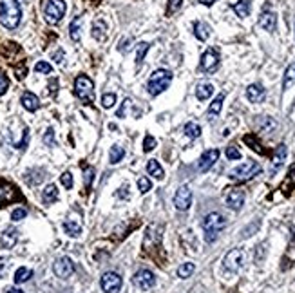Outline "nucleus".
<instances>
[{"label":"nucleus","mask_w":295,"mask_h":293,"mask_svg":"<svg viewBox=\"0 0 295 293\" xmlns=\"http://www.w3.org/2000/svg\"><path fill=\"white\" fill-rule=\"evenodd\" d=\"M22 20V7L18 0H0V22L6 29H17Z\"/></svg>","instance_id":"obj_1"},{"label":"nucleus","mask_w":295,"mask_h":293,"mask_svg":"<svg viewBox=\"0 0 295 293\" xmlns=\"http://www.w3.org/2000/svg\"><path fill=\"white\" fill-rule=\"evenodd\" d=\"M227 227V219H225L219 212H212L203 219V232H205V241L206 243H214L219 235L221 230Z\"/></svg>","instance_id":"obj_2"},{"label":"nucleus","mask_w":295,"mask_h":293,"mask_svg":"<svg viewBox=\"0 0 295 293\" xmlns=\"http://www.w3.org/2000/svg\"><path fill=\"white\" fill-rule=\"evenodd\" d=\"M170 82H172V72L168 69H156L151 74L149 82H147V91H149L151 96H158L163 91H167Z\"/></svg>","instance_id":"obj_3"},{"label":"nucleus","mask_w":295,"mask_h":293,"mask_svg":"<svg viewBox=\"0 0 295 293\" xmlns=\"http://www.w3.org/2000/svg\"><path fill=\"white\" fill-rule=\"evenodd\" d=\"M74 94L84 101L85 105H91L95 101V83L87 74H80L74 80Z\"/></svg>","instance_id":"obj_4"},{"label":"nucleus","mask_w":295,"mask_h":293,"mask_svg":"<svg viewBox=\"0 0 295 293\" xmlns=\"http://www.w3.org/2000/svg\"><path fill=\"white\" fill-rule=\"evenodd\" d=\"M42 9H44L45 22L51 24V26H55V24H58L62 18H64L67 6L64 0H44Z\"/></svg>","instance_id":"obj_5"},{"label":"nucleus","mask_w":295,"mask_h":293,"mask_svg":"<svg viewBox=\"0 0 295 293\" xmlns=\"http://www.w3.org/2000/svg\"><path fill=\"white\" fill-rule=\"evenodd\" d=\"M261 165L257 161H246V163H241L239 166H235L234 170L230 172V177L235 179V181H248L252 177H256L257 174H261Z\"/></svg>","instance_id":"obj_6"},{"label":"nucleus","mask_w":295,"mask_h":293,"mask_svg":"<svg viewBox=\"0 0 295 293\" xmlns=\"http://www.w3.org/2000/svg\"><path fill=\"white\" fill-rule=\"evenodd\" d=\"M243 264H245V252L241 248L230 250L229 254L225 255L223 266H225V270L230 271V273H237V271L243 268Z\"/></svg>","instance_id":"obj_7"},{"label":"nucleus","mask_w":295,"mask_h":293,"mask_svg":"<svg viewBox=\"0 0 295 293\" xmlns=\"http://www.w3.org/2000/svg\"><path fill=\"white\" fill-rule=\"evenodd\" d=\"M132 282H134V286L139 288L141 292H149V290H152V288L156 286V277H154V273H152L151 270L141 268V270H138L134 273Z\"/></svg>","instance_id":"obj_8"},{"label":"nucleus","mask_w":295,"mask_h":293,"mask_svg":"<svg viewBox=\"0 0 295 293\" xmlns=\"http://www.w3.org/2000/svg\"><path fill=\"white\" fill-rule=\"evenodd\" d=\"M217 67H219V51L210 47V49H206L201 56V62H199V69L206 74H212L214 71H217Z\"/></svg>","instance_id":"obj_9"},{"label":"nucleus","mask_w":295,"mask_h":293,"mask_svg":"<svg viewBox=\"0 0 295 293\" xmlns=\"http://www.w3.org/2000/svg\"><path fill=\"white\" fill-rule=\"evenodd\" d=\"M100 284L105 293H118L122 290V277L118 275L116 271H107L101 275Z\"/></svg>","instance_id":"obj_10"},{"label":"nucleus","mask_w":295,"mask_h":293,"mask_svg":"<svg viewBox=\"0 0 295 293\" xmlns=\"http://www.w3.org/2000/svg\"><path fill=\"white\" fill-rule=\"evenodd\" d=\"M190 205H192V190H190V187L183 185V187L178 188V192L174 195V206H176L179 212H185V210H189Z\"/></svg>","instance_id":"obj_11"},{"label":"nucleus","mask_w":295,"mask_h":293,"mask_svg":"<svg viewBox=\"0 0 295 293\" xmlns=\"http://www.w3.org/2000/svg\"><path fill=\"white\" fill-rule=\"evenodd\" d=\"M53 271H55V275L60 277V279H69V277L74 273V262H72L69 257H60V259L55 260Z\"/></svg>","instance_id":"obj_12"},{"label":"nucleus","mask_w":295,"mask_h":293,"mask_svg":"<svg viewBox=\"0 0 295 293\" xmlns=\"http://www.w3.org/2000/svg\"><path fill=\"white\" fill-rule=\"evenodd\" d=\"M245 205V192L241 188H230L227 194V206L230 210H241Z\"/></svg>","instance_id":"obj_13"},{"label":"nucleus","mask_w":295,"mask_h":293,"mask_svg":"<svg viewBox=\"0 0 295 293\" xmlns=\"http://www.w3.org/2000/svg\"><path fill=\"white\" fill-rule=\"evenodd\" d=\"M219 160V150L217 149H210L206 150V152H203V156L199 158V163H197V168H199L201 172H206L210 170L212 166L216 165V161Z\"/></svg>","instance_id":"obj_14"},{"label":"nucleus","mask_w":295,"mask_h":293,"mask_svg":"<svg viewBox=\"0 0 295 293\" xmlns=\"http://www.w3.org/2000/svg\"><path fill=\"white\" fill-rule=\"evenodd\" d=\"M246 98H248L252 103H261V101H264V98H266V89L262 87L261 83H252V85H248V89H246Z\"/></svg>","instance_id":"obj_15"},{"label":"nucleus","mask_w":295,"mask_h":293,"mask_svg":"<svg viewBox=\"0 0 295 293\" xmlns=\"http://www.w3.org/2000/svg\"><path fill=\"white\" fill-rule=\"evenodd\" d=\"M259 26H261L264 31H268V33H273L275 28H277V15L272 11H264L261 17H259Z\"/></svg>","instance_id":"obj_16"},{"label":"nucleus","mask_w":295,"mask_h":293,"mask_svg":"<svg viewBox=\"0 0 295 293\" xmlns=\"http://www.w3.org/2000/svg\"><path fill=\"white\" fill-rule=\"evenodd\" d=\"M20 103H22L24 109H26V111H29V112L38 111V107H40L38 96H36V94H33V93H24L22 98H20Z\"/></svg>","instance_id":"obj_17"},{"label":"nucleus","mask_w":295,"mask_h":293,"mask_svg":"<svg viewBox=\"0 0 295 293\" xmlns=\"http://www.w3.org/2000/svg\"><path fill=\"white\" fill-rule=\"evenodd\" d=\"M286 154H288V149H286V145L281 143L275 149V154H273V161H272V174H275V172L283 166L284 160H286Z\"/></svg>","instance_id":"obj_18"},{"label":"nucleus","mask_w":295,"mask_h":293,"mask_svg":"<svg viewBox=\"0 0 295 293\" xmlns=\"http://www.w3.org/2000/svg\"><path fill=\"white\" fill-rule=\"evenodd\" d=\"M18 241V232L15 228H7L6 232L0 235V246L4 248H13Z\"/></svg>","instance_id":"obj_19"},{"label":"nucleus","mask_w":295,"mask_h":293,"mask_svg":"<svg viewBox=\"0 0 295 293\" xmlns=\"http://www.w3.org/2000/svg\"><path fill=\"white\" fill-rule=\"evenodd\" d=\"M64 232L69 235V237H80L82 233V223L78 219H67L64 221Z\"/></svg>","instance_id":"obj_20"},{"label":"nucleus","mask_w":295,"mask_h":293,"mask_svg":"<svg viewBox=\"0 0 295 293\" xmlns=\"http://www.w3.org/2000/svg\"><path fill=\"white\" fill-rule=\"evenodd\" d=\"M194 34L196 38L201 40V42H206L208 36H210V26L205 22H196L194 24Z\"/></svg>","instance_id":"obj_21"},{"label":"nucleus","mask_w":295,"mask_h":293,"mask_svg":"<svg viewBox=\"0 0 295 293\" xmlns=\"http://www.w3.org/2000/svg\"><path fill=\"white\" fill-rule=\"evenodd\" d=\"M82 24H84L82 17H76L71 22V26H69V36H71L72 42H78L82 38Z\"/></svg>","instance_id":"obj_22"},{"label":"nucleus","mask_w":295,"mask_h":293,"mask_svg":"<svg viewBox=\"0 0 295 293\" xmlns=\"http://www.w3.org/2000/svg\"><path fill=\"white\" fill-rule=\"evenodd\" d=\"M147 172H149V176L156 177L158 181H162L163 177H165V172H163L162 165H160L156 160H149V161H147Z\"/></svg>","instance_id":"obj_23"},{"label":"nucleus","mask_w":295,"mask_h":293,"mask_svg":"<svg viewBox=\"0 0 295 293\" xmlns=\"http://www.w3.org/2000/svg\"><path fill=\"white\" fill-rule=\"evenodd\" d=\"M232 9L235 11V15L239 18H246L248 15H250V0H239V2H235L234 6H232Z\"/></svg>","instance_id":"obj_24"},{"label":"nucleus","mask_w":295,"mask_h":293,"mask_svg":"<svg viewBox=\"0 0 295 293\" xmlns=\"http://www.w3.org/2000/svg\"><path fill=\"white\" fill-rule=\"evenodd\" d=\"M56 199H58V188H56V185H47L44 188V192H42V201H44L45 205H51Z\"/></svg>","instance_id":"obj_25"},{"label":"nucleus","mask_w":295,"mask_h":293,"mask_svg":"<svg viewBox=\"0 0 295 293\" xmlns=\"http://www.w3.org/2000/svg\"><path fill=\"white\" fill-rule=\"evenodd\" d=\"M214 93V85L212 83H199L197 87H196V96H197V100H208Z\"/></svg>","instance_id":"obj_26"},{"label":"nucleus","mask_w":295,"mask_h":293,"mask_svg":"<svg viewBox=\"0 0 295 293\" xmlns=\"http://www.w3.org/2000/svg\"><path fill=\"white\" fill-rule=\"evenodd\" d=\"M93 36H95L98 42H103L107 38V26L103 20H96L93 24Z\"/></svg>","instance_id":"obj_27"},{"label":"nucleus","mask_w":295,"mask_h":293,"mask_svg":"<svg viewBox=\"0 0 295 293\" xmlns=\"http://www.w3.org/2000/svg\"><path fill=\"white\" fill-rule=\"evenodd\" d=\"M125 158V149L120 147V145H112L111 152H109V160H111V165H118L120 161Z\"/></svg>","instance_id":"obj_28"},{"label":"nucleus","mask_w":295,"mask_h":293,"mask_svg":"<svg viewBox=\"0 0 295 293\" xmlns=\"http://www.w3.org/2000/svg\"><path fill=\"white\" fill-rule=\"evenodd\" d=\"M31 277H33V270H31V268H18V270L15 271V282H17V284L28 282Z\"/></svg>","instance_id":"obj_29"},{"label":"nucleus","mask_w":295,"mask_h":293,"mask_svg":"<svg viewBox=\"0 0 295 293\" xmlns=\"http://www.w3.org/2000/svg\"><path fill=\"white\" fill-rule=\"evenodd\" d=\"M223 101H225V94H219L216 100L210 103V107H208V114L210 116H217L221 112V109H223Z\"/></svg>","instance_id":"obj_30"},{"label":"nucleus","mask_w":295,"mask_h":293,"mask_svg":"<svg viewBox=\"0 0 295 293\" xmlns=\"http://www.w3.org/2000/svg\"><path fill=\"white\" fill-rule=\"evenodd\" d=\"M196 271V264L194 262H183V264L178 268V277L179 279H189L192 273Z\"/></svg>","instance_id":"obj_31"},{"label":"nucleus","mask_w":295,"mask_h":293,"mask_svg":"<svg viewBox=\"0 0 295 293\" xmlns=\"http://www.w3.org/2000/svg\"><path fill=\"white\" fill-rule=\"evenodd\" d=\"M294 82H295V64H292V65L286 69V72H284V80H283V89H284V91L292 87V85H294Z\"/></svg>","instance_id":"obj_32"},{"label":"nucleus","mask_w":295,"mask_h":293,"mask_svg":"<svg viewBox=\"0 0 295 293\" xmlns=\"http://www.w3.org/2000/svg\"><path fill=\"white\" fill-rule=\"evenodd\" d=\"M185 134H187V136H189L190 139L199 138V136H201V127L197 125V123L189 122L187 125H185Z\"/></svg>","instance_id":"obj_33"},{"label":"nucleus","mask_w":295,"mask_h":293,"mask_svg":"<svg viewBox=\"0 0 295 293\" xmlns=\"http://www.w3.org/2000/svg\"><path fill=\"white\" fill-rule=\"evenodd\" d=\"M116 105V94L114 93H105L101 96V107L103 109H111Z\"/></svg>","instance_id":"obj_34"},{"label":"nucleus","mask_w":295,"mask_h":293,"mask_svg":"<svg viewBox=\"0 0 295 293\" xmlns=\"http://www.w3.org/2000/svg\"><path fill=\"white\" fill-rule=\"evenodd\" d=\"M149 47L151 45L147 44V42H141L139 44V47H138V53H136V65H141L143 64V60H145V55H147V51H149Z\"/></svg>","instance_id":"obj_35"},{"label":"nucleus","mask_w":295,"mask_h":293,"mask_svg":"<svg viewBox=\"0 0 295 293\" xmlns=\"http://www.w3.org/2000/svg\"><path fill=\"white\" fill-rule=\"evenodd\" d=\"M34 71L40 72V74H51V72H53V65L47 64V62H38V64L34 65Z\"/></svg>","instance_id":"obj_36"},{"label":"nucleus","mask_w":295,"mask_h":293,"mask_svg":"<svg viewBox=\"0 0 295 293\" xmlns=\"http://www.w3.org/2000/svg\"><path fill=\"white\" fill-rule=\"evenodd\" d=\"M152 183L149 177H139L138 179V188H139V194H147L149 190H151Z\"/></svg>","instance_id":"obj_37"},{"label":"nucleus","mask_w":295,"mask_h":293,"mask_svg":"<svg viewBox=\"0 0 295 293\" xmlns=\"http://www.w3.org/2000/svg\"><path fill=\"white\" fill-rule=\"evenodd\" d=\"M60 181H62V185L67 188V190H71L72 188V185H74V181H72V174L71 172H64L60 176Z\"/></svg>","instance_id":"obj_38"},{"label":"nucleus","mask_w":295,"mask_h":293,"mask_svg":"<svg viewBox=\"0 0 295 293\" xmlns=\"http://www.w3.org/2000/svg\"><path fill=\"white\" fill-rule=\"evenodd\" d=\"M227 158L229 160H241V152H239V149L237 147H234V145H230V147H227Z\"/></svg>","instance_id":"obj_39"},{"label":"nucleus","mask_w":295,"mask_h":293,"mask_svg":"<svg viewBox=\"0 0 295 293\" xmlns=\"http://www.w3.org/2000/svg\"><path fill=\"white\" fill-rule=\"evenodd\" d=\"M154 147H156V139L152 138V136H145V139H143V152H151Z\"/></svg>","instance_id":"obj_40"},{"label":"nucleus","mask_w":295,"mask_h":293,"mask_svg":"<svg viewBox=\"0 0 295 293\" xmlns=\"http://www.w3.org/2000/svg\"><path fill=\"white\" fill-rule=\"evenodd\" d=\"M44 143L47 145V147H53V145H55V130L51 127L47 129L44 134Z\"/></svg>","instance_id":"obj_41"},{"label":"nucleus","mask_w":295,"mask_h":293,"mask_svg":"<svg viewBox=\"0 0 295 293\" xmlns=\"http://www.w3.org/2000/svg\"><path fill=\"white\" fill-rule=\"evenodd\" d=\"M26 216H28V210H26V208H15V210L11 212L13 221H22Z\"/></svg>","instance_id":"obj_42"},{"label":"nucleus","mask_w":295,"mask_h":293,"mask_svg":"<svg viewBox=\"0 0 295 293\" xmlns=\"http://www.w3.org/2000/svg\"><path fill=\"white\" fill-rule=\"evenodd\" d=\"M7 89H9V78H7L4 72H0V96L6 94Z\"/></svg>","instance_id":"obj_43"},{"label":"nucleus","mask_w":295,"mask_h":293,"mask_svg":"<svg viewBox=\"0 0 295 293\" xmlns=\"http://www.w3.org/2000/svg\"><path fill=\"white\" fill-rule=\"evenodd\" d=\"M93 177H95V168L93 166H85V188H91V183H93Z\"/></svg>","instance_id":"obj_44"},{"label":"nucleus","mask_w":295,"mask_h":293,"mask_svg":"<svg viewBox=\"0 0 295 293\" xmlns=\"http://www.w3.org/2000/svg\"><path fill=\"white\" fill-rule=\"evenodd\" d=\"M181 4H183V0H168V13L172 15V13H176L181 7Z\"/></svg>","instance_id":"obj_45"},{"label":"nucleus","mask_w":295,"mask_h":293,"mask_svg":"<svg viewBox=\"0 0 295 293\" xmlns=\"http://www.w3.org/2000/svg\"><path fill=\"white\" fill-rule=\"evenodd\" d=\"M131 44H132V38L122 40V42H120V47H118V51H120V53H129V51H131Z\"/></svg>","instance_id":"obj_46"},{"label":"nucleus","mask_w":295,"mask_h":293,"mask_svg":"<svg viewBox=\"0 0 295 293\" xmlns=\"http://www.w3.org/2000/svg\"><path fill=\"white\" fill-rule=\"evenodd\" d=\"M129 105H131V100H125L123 101V105H122V109H120V111H118V118H123L125 116V114H127V109H129Z\"/></svg>","instance_id":"obj_47"},{"label":"nucleus","mask_w":295,"mask_h":293,"mask_svg":"<svg viewBox=\"0 0 295 293\" xmlns=\"http://www.w3.org/2000/svg\"><path fill=\"white\" fill-rule=\"evenodd\" d=\"M7 266H9V262H7L6 257H0V275H4V273H6Z\"/></svg>","instance_id":"obj_48"},{"label":"nucleus","mask_w":295,"mask_h":293,"mask_svg":"<svg viewBox=\"0 0 295 293\" xmlns=\"http://www.w3.org/2000/svg\"><path fill=\"white\" fill-rule=\"evenodd\" d=\"M49 93L53 94V96H56V93H58V80H56V78L49 83Z\"/></svg>","instance_id":"obj_49"},{"label":"nucleus","mask_w":295,"mask_h":293,"mask_svg":"<svg viewBox=\"0 0 295 293\" xmlns=\"http://www.w3.org/2000/svg\"><path fill=\"white\" fill-rule=\"evenodd\" d=\"M53 58H55L56 64H62L64 62V51H56L55 55H53Z\"/></svg>","instance_id":"obj_50"},{"label":"nucleus","mask_w":295,"mask_h":293,"mask_svg":"<svg viewBox=\"0 0 295 293\" xmlns=\"http://www.w3.org/2000/svg\"><path fill=\"white\" fill-rule=\"evenodd\" d=\"M245 141H252V138H250V136H246ZM252 149L257 150V152H262V149H261V147H259V145H257V143H254V147H252Z\"/></svg>","instance_id":"obj_51"},{"label":"nucleus","mask_w":295,"mask_h":293,"mask_svg":"<svg viewBox=\"0 0 295 293\" xmlns=\"http://www.w3.org/2000/svg\"><path fill=\"white\" fill-rule=\"evenodd\" d=\"M216 0H199V4H203V6H212Z\"/></svg>","instance_id":"obj_52"},{"label":"nucleus","mask_w":295,"mask_h":293,"mask_svg":"<svg viewBox=\"0 0 295 293\" xmlns=\"http://www.w3.org/2000/svg\"><path fill=\"white\" fill-rule=\"evenodd\" d=\"M6 292L7 293H24V292H20V290H17V288H7Z\"/></svg>","instance_id":"obj_53"}]
</instances>
